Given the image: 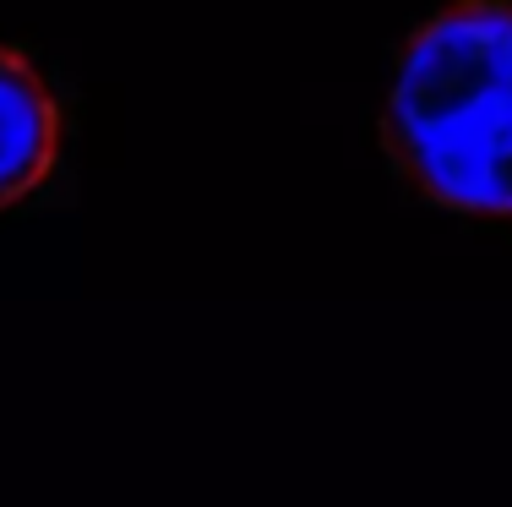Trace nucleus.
<instances>
[{
  "instance_id": "obj_1",
  "label": "nucleus",
  "mask_w": 512,
  "mask_h": 507,
  "mask_svg": "<svg viewBox=\"0 0 512 507\" xmlns=\"http://www.w3.org/2000/svg\"><path fill=\"white\" fill-rule=\"evenodd\" d=\"M382 148L420 197L512 219V0H463L414 33Z\"/></svg>"
},
{
  "instance_id": "obj_2",
  "label": "nucleus",
  "mask_w": 512,
  "mask_h": 507,
  "mask_svg": "<svg viewBox=\"0 0 512 507\" xmlns=\"http://www.w3.org/2000/svg\"><path fill=\"white\" fill-rule=\"evenodd\" d=\"M60 153V110L44 77L22 55L0 50V208H17L22 197L50 180Z\"/></svg>"
}]
</instances>
